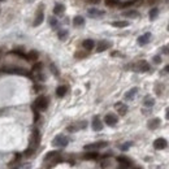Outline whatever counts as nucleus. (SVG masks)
I'll use <instances>...</instances> for the list:
<instances>
[{
    "label": "nucleus",
    "instance_id": "nucleus-1",
    "mask_svg": "<svg viewBox=\"0 0 169 169\" xmlns=\"http://www.w3.org/2000/svg\"><path fill=\"white\" fill-rule=\"evenodd\" d=\"M34 105L39 111H46L48 107V99L46 96H39V98H37V100H35Z\"/></svg>",
    "mask_w": 169,
    "mask_h": 169
},
{
    "label": "nucleus",
    "instance_id": "nucleus-2",
    "mask_svg": "<svg viewBox=\"0 0 169 169\" xmlns=\"http://www.w3.org/2000/svg\"><path fill=\"white\" fill-rule=\"evenodd\" d=\"M68 143H69V139L65 137V135H62V134L55 137V138H53V141H52V144H53V146H56V147H65Z\"/></svg>",
    "mask_w": 169,
    "mask_h": 169
},
{
    "label": "nucleus",
    "instance_id": "nucleus-3",
    "mask_svg": "<svg viewBox=\"0 0 169 169\" xmlns=\"http://www.w3.org/2000/svg\"><path fill=\"white\" fill-rule=\"evenodd\" d=\"M107 142H95V143L91 144H86L84 146V150H99V148H104L107 147Z\"/></svg>",
    "mask_w": 169,
    "mask_h": 169
},
{
    "label": "nucleus",
    "instance_id": "nucleus-4",
    "mask_svg": "<svg viewBox=\"0 0 169 169\" xmlns=\"http://www.w3.org/2000/svg\"><path fill=\"white\" fill-rule=\"evenodd\" d=\"M104 121L107 125H109V126H114L117 124V121H119V119H117V116L116 114H113V113H108L107 116L104 117Z\"/></svg>",
    "mask_w": 169,
    "mask_h": 169
},
{
    "label": "nucleus",
    "instance_id": "nucleus-5",
    "mask_svg": "<svg viewBox=\"0 0 169 169\" xmlns=\"http://www.w3.org/2000/svg\"><path fill=\"white\" fill-rule=\"evenodd\" d=\"M135 69H137L138 72H148L150 70V65L147 61H144V60H141V61H138L137 64H135Z\"/></svg>",
    "mask_w": 169,
    "mask_h": 169
},
{
    "label": "nucleus",
    "instance_id": "nucleus-6",
    "mask_svg": "<svg viewBox=\"0 0 169 169\" xmlns=\"http://www.w3.org/2000/svg\"><path fill=\"white\" fill-rule=\"evenodd\" d=\"M87 14H89L90 17H92V18H98V17L104 16V11H100V9H98V8H90V9L87 11Z\"/></svg>",
    "mask_w": 169,
    "mask_h": 169
},
{
    "label": "nucleus",
    "instance_id": "nucleus-7",
    "mask_svg": "<svg viewBox=\"0 0 169 169\" xmlns=\"http://www.w3.org/2000/svg\"><path fill=\"white\" fill-rule=\"evenodd\" d=\"M168 146V142L164 139V138H158L155 142H153V147L156 150H164L165 147Z\"/></svg>",
    "mask_w": 169,
    "mask_h": 169
},
{
    "label": "nucleus",
    "instance_id": "nucleus-8",
    "mask_svg": "<svg viewBox=\"0 0 169 169\" xmlns=\"http://www.w3.org/2000/svg\"><path fill=\"white\" fill-rule=\"evenodd\" d=\"M102 129H103V124H102L100 119L99 117H94V120H92V130L100 131Z\"/></svg>",
    "mask_w": 169,
    "mask_h": 169
},
{
    "label": "nucleus",
    "instance_id": "nucleus-9",
    "mask_svg": "<svg viewBox=\"0 0 169 169\" xmlns=\"http://www.w3.org/2000/svg\"><path fill=\"white\" fill-rule=\"evenodd\" d=\"M150 40H151V33H146V34L141 35V37L138 38V43H139L141 46H144V44H147Z\"/></svg>",
    "mask_w": 169,
    "mask_h": 169
},
{
    "label": "nucleus",
    "instance_id": "nucleus-10",
    "mask_svg": "<svg viewBox=\"0 0 169 169\" xmlns=\"http://www.w3.org/2000/svg\"><path fill=\"white\" fill-rule=\"evenodd\" d=\"M116 109H117V112H119L121 116H124V114H126V112H128V105L126 104H124V103H116Z\"/></svg>",
    "mask_w": 169,
    "mask_h": 169
},
{
    "label": "nucleus",
    "instance_id": "nucleus-11",
    "mask_svg": "<svg viewBox=\"0 0 169 169\" xmlns=\"http://www.w3.org/2000/svg\"><path fill=\"white\" fill-rule=\"evenodd\" d=\"M109 47H111V43H109V42H107V40H102V42H99L96 51H98V52H103V51L108 50Z\"/></svg>",
    "mask_w": 169,
    "mask_h": 169
},
{
    "label": "nucleus",
    "instance_id": "nucleus-12",
    "mask_svg": "<svg viewBox=\"0 0 169 169\" xmlns=\"http://www.w3.org/2000/svg\"><path fill=\"white\" fill-rule=\"evenodd\" d=\"M86 125L87 124L84 121L80 122V124H75V125H70V126H68V131H77V130H80V129H84Z\"/></svg>",
    "mask_w": 169,
    "mask_h": 169
},
{
    "label": "nucleus",
    "instance_id": "nucleus-13",
    "mask_svg": "<svg viewBox=\"0 0 169 169\" xmlns=\"http://www.w3.org/2000/svg\"><path fill=\"white\" fill-rule=\"evenodd\" d=\"M137 94H138V89H137V87H133L131 90H129V91L125 94V99H126V100H133L134 96Z\"/></svg>",
    "mask_w": 169,
    "mask_h": 169
},
{
    "label": "nucleus",
    "instance_id": "nucleus-14",
    "mask_svg": "<svg viewBox=\"0 0 169 169\" xmlns=\"http://www.w3.org/2000/svg\"><path fill=\"white\" fill-rule=\"evenodd\" d=\"M94 46H95V43L92 39H86V40H83V43H82V47L87 51H91L92 48H94Z\"/></svg>",
    "mask_w": 169,
    "mask_h": 169
},
{
    "label": "nucleus",
    "instance_id": "nucleus-15",
    "mask_svg": "<svg viewBox=\"0 0 169 169\" xmlns=\"http://www.w3.org/2000/svg\"><path fill=\"white\" fill-rule=\"evenodd\" d=\"M117 161H119L120 164H122L125 168H128L129 165H131V161L128 158H125V156H119V158H117Z\"/></svg>",
    "mask_w": 169,
    "mask_h": 169
},
{
    "label": "nucleus",
    "instance_id": "nucleus-16",
    "mask_svg": "<svg viewBox=\"0 0 169 169\" xmlns=\"http://www.w3.org/2000/svg\"><path fill=\"white\" fill-rule=\"evenodd\" d=\"M66 91H68V87L66 86H59L56 89V95L59 96V98H62V96L66 94Z\"/></svg>",
    "mask_w": 169,
    "mask_h": 169
},
{
    "label": "nucleus",
    "instance_id": "nucleus-17",
    "mask_svg": "<svg viewBox=\"0 0 169 169\" xmlns=\"http://www.w3.org/2000/svg\"><path fill=\"white\" fill-rule=\"evenodd\" d=\"M73 25L74 26H83L84 25V18L82 16H75L73 18Z\"/></svg>",
    "mask_w": 169,
    "mask_h": 169
},
{
    "label": "nucleus",
    "instance_id": "nucleus-18",
    "mask_svg": "<svg viewBox=\"0 0 169 169\" xmlns=\"http://www.w3.org/2000/svg\"><path fill=\"white\" fill-rule=\"evenodd\" d=\"M159 125H160V119H153V120H150L148 121V128L151 129V130L156 129Z\"/></svg>",
    "mask_w": 169,
    "mask_h": 169
},
{
    "label": "nucleus",
    "instance_id": "nucleus-19",
    "mask_svg": "<svg viewBox=\"0 0 169 169\" xmlns=\"http://www.w3.org/2000/svg\"><path fill=\"white\" fill-rule=\"evenodd\" d=\"M43 20H44L43 13H42V11H39L38 14H37V18H35V21H34V26H39L42 22H43Z\"/></svg>",
    "mask_w": 169,
    "mask_h": 169
},
{
    "label": "nucleus",
    "instance_id": "nucleus-20",
    "mask_svg": "<svg viewBox=\"0 0 169 169\" xmlns=\"http://www.w3.org/2000/svg\"><path fill=\"white\" fill-rule=\"evenodd\" d=\"M98 158H99L98 152H87V153H84V156H83V159H86V160H96Z\"/></svg>",
    "mask_w": 169,
    "mask_h": 169
},
{
    "label": "nucleus",
    "instance_id": "nucleus-21",
    "mask_svg": "<svg viewBox=\"0 0 169 169\" xmlns=\"http://www.w3.org/2000/svg\"><path fill=\"white\" fill-rule=\"evenodd\" d=\"M64 11H65L64 4H56L55 8H53V13L55 14H61V13H64Z\"/></svg>",
    "mask_w": 169,
    "mask_h": 169
},
{
    "label": "nucleus",
    "instance_id": "nucleus-22",
    "mask_svg": "<svg viewBox=\"0 0 169 169\" xmlns=\"http://www.w3.org/2000/svg\"><path fill=\"white\" fill-rule=\"evenodd\" d=\"M112 26H114V28H126V26H129V22L128 21H114V22H112Z\"/></svg>",
    "mask_w": 169,
    "mask_h": 169
},
{
    "label": "nucleus",
    "instance_id": "nucleus-23",
    "mask_svg": "<svg viewBox=\"0 0 169 169\" xmlns=\"http://www.w3.org/2000/svg\"><path fill=\"white\" fill-rule=\"evenodd\" d=\"M8 73H17V74H22V75H29V73L23 69H8Z\"/></svg>",
    "mask_w": 169,
    "mask_h": 169
},
{
    "label": "nucleus",
    "instance_id": "nucleus-24",
    "mask_svg": "<svg viewBox=\"0 0 169 169\" xmlns=\"http://www.w3.org/2000/svg\"><path fill=\"white\" fill-rule=\"evenodd\" d=\"M124 16H125V17H130V18H137V17L139 16V13H138L137 11H129V12H125V13H124Z\"/></svg>",
    "mask_w": 169,
    "mask_h": 169
},
{
    "label": "nucleus",
    "instance_id": "nucleus-25",
    "mask_svg": "<svg viewBox=\"0 0 169 169\" xmlns=\"http://www.w3.org/2000/svg\"><path fill=\"white\" fill-rule=\"evenodd\" d=\"M143 104L146 105V107H152V105L155 104V99H152L151 96H147V98L143 100Z\"/></svg>",
    "mask_w": 169,
    "mask_h": 169
},
{
    "label": "nucleus",
    "instance_id": "nucleus-26",
    "mask_svg": "<svg viewBox=\"0 0 169 169\" xmlns=\"http://www.w3.org/2000/svg\"><path fill=\"white\" fill-rule=\"evenodd\" d=\"M25 59H28V60H37L38 59V52H37V51H31V52H29L28 55H26Z\"/></svg>",
    "mask_w": 169,
    "mask_h": 169
},
{
    "label": "nucleus",
    "instance_id": "nucleus-27",
    "mask_svg": "<svg viewBox=\"0 0 169 169\" xmlns=\"http://www.w3.org/2000/svg\"><path fill=\"white\" fill-rule=\"evenodd\" d=\"M158 14H159V9H158V8H152V9L150 11V18L151 20H155L156 17H158Z\"/></svg>",
    "mask_w": 169,
    "mask_h": 169
},
{
    "label": "nucleus",
    "instance_id": "nucleus-28",
    "mask_svg": "<svg viewBox=\"0 0 169 169\" xmlns=\"http://www.w3.org/2000/svg\"><path fill=\"white\" fill-rule=\"evenodd\" d=\"M105 4L108 5V7H116V5L120 4L119 0H105Z\"/></svg>",
    "mask_w": 169,
    "mask_h": 169
},
{
    "label": "nucleus",
    "instance_id": "nucleus-29",
    "mask_svg": "<svg viewBox=\"0 0 169 169\" xmlns=\"http://www.w3.org/2000/svg\"><path fill=\"white\" fill-rule=\"evenodd\" d=\"M138 0H129V1H125V3H121V5H119V7H121V8H125V7H129V5H131V4H135Z\"/></svg>",
    "mask_w": 169,
    "mask_h": 169
},
{
    "label": "nucleus",
    "instance_id": "nucleus-30",
    "mask_svg": "<svg viewBox=\"0 0 169 169\" xmlns=\"http://www.w3.org/2000/svg\"><path fill=\"white\" fill-rule=\"evenodd\" d=\"M66 37H68V31H66V30H60V31H59V38L61 39V40H64V39H66Z\"/></svg>",
    "mask_w": 169,
    "mask_h": 169
},
{
    "label": "nucleus",
    "instance_id": "nucleus-31",
    "mask_svg": "<svg viewBox=\"0 0 169 169\" xmlns=\"http://www.w3.org/2000/svg\"><path fill=\"white\" fill-rule=\"evenodd\" d=\"M50 25L52 26L53 29H56V28H57V25H59V22H57V20L55 18V17H51V18H50Z\"/></svg>",
    "mask_w": 169,
    "mask_h": 169
},
{
    "label": "nucleus",
    "instance_id": "nucleus-32",
    "mask_svg": "<svg viewBox=\"0 0 169 169\" xmlns=\"http://www.w3.org/2000/svg\"><path fill=\"white\" fill-rule=\"evenodd\" d=\"M130 144H131V143H125V144H122V146L120 147V148H121L122 151H126V150L129 148V147H130Z\"/></svg>",
    "mask_w": 169,
    "mask_h": 169
},
{
    "label": "nucleus",
    "instance_id": "nucleus-33",
    "mask_svg": "<svg viewBox=\"0 0 169 169\" xmlns=\"http://www.w3.org/2000/svg\"><path fill=\"white\" fill-rule=\"evenodd\" d=\"M153 62H155V64H160V62H161L160 56H155V57H153Z\"/></svg>",
    "mask_w": 169,
    "mask_h": 169
},
{
    "label": "nucleus",
    "instance_id": "nucleus-34",
    "mask_svg": "<svg viewBox=\"0 0 169 169\" xmlns=\"http://www.w3.org/2000/svg\"><path fill=\"white\" fill-rule=\"evenodd\" d=\"M158 1H159V0H148V3H150V4H151V5L156 4V3H158Z\"/></svg>",
    "mask_w": 169,
    "mask_h": 169
},
{
    "label": "nucleus",
    "instance_id": "nucleus-35",
    "mask_svg": "<svg viewBox=\"0 0 169 169\" xmlns=\"http://www.w3.org/2000/svg\"><path fill=\"white\" fill-rule=\"evenodd\" d=\"M90 3H92V4H98L99 1H100V0H89Z\"/></svg>",
    "mask_w": 169,
    "mask_h": 169
},
{
    "label": "nucleus",
    "instance_id": "nucleus-36",
    "mask_svg": "<svg viewBox=\"0 0 169 169\" xmlns=\"http://www.w3.org/2000/svg\"><path fill=\"white\" fill-rule=\"evenodd\" d=\"M165 117L169 120V108H167V113H165Z\"/></svg>",
    "mask_w": 169,
    "mask_h": 169
},
{
    "label": "nucleus",
    "instance_id": "nucleus-37",
    "mask_svg": "<svg viewBox=\"0 0 169 169\" xmlns=\"http://www.w3.org/2000/svg\"><path fill=\"white\" fill-rule=\"evenodd\" d=\"M165 72H168V73H169V65L165 66Z\"/></svg>",
    "mask_w": 169,
    "mask_h": 169
},
{
    "label": "nucleus",
    "instance_id": "nucleus-38",
    "mask_svg": "<svg viewBox=\"0 0 169 169\" xmlns=\"http://www.w3.org/2000/svg\"><path fill=\"white\" fill-rule=\"evenodd\" d=\"M28 1H33V0H28Z\"/></svg>",
    "mask_w": 169,
    "mask_h": 169
},
{
    "label": "nucleus",
    "instance_id": "nucleus-39",
    "mask_svg": "<svg viewBox=\"0 0 169 169\" xmlns=\"http://www.w3.org/2000/svg\"><path fill=\"white\" fill-rule=\"evenodd\" d=\"M0 1H4V0H0Z\"/></svg>",
    "mask_w": 169,
    "mask_h": 169
},
{
    "label": "nucleus",
    "instance_id": "nucleus-40",
    "mask_svg": "<svg viewBox=\"0 0 169 169\" xmlns=\"http://www.w3.org/2000/svg\"><path fill=\"white\" fill-rule=\"evenodd\" d=\"M168 29H169V28H168Z\"/></svg>",
    "mask_w": 169,
    "mask_h": 169
}]
</instances>
